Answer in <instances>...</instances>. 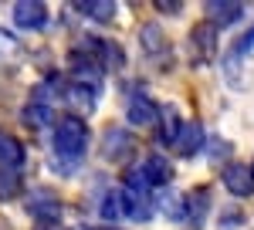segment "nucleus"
<instances>
[{
    "instance_id": "ddd939ff",
    "label": "nucleus",
    "mask_w": 254,
    "mask_h": 230,
    "mask_svg": "<svg viewBox=\"0 0 254 230\" xmlns=\"http://www.w3.org/2000/svg\"><path fill=\"white\" fill-rule=\"evenodd\" d=\"M102 220H109V224H116V220H126V200H122V190H109L102 196Z\"/></svg>"
},
{
    "instance_id": "4468645a",
    "label": "nucleus",
    "mask_w": 254,
    "mask_h": 230,
    "mask_svg": "<svg viewBox=\"0 0 254 230\" xmlns=\"http://www.w3.org/2000/svg\"><path fill=\"white\" fill-rule=\"evenodd\" d=\"M24 163V146L14 135H0V166L3 170H17Z\"/></svg>"
},
{
    "instance_id": "9b49d317",
    "label": "nucleus",
    "mask_w": 254,
    "mask_h": 230,
    "mask_svg": "<svg viewBox=\"0 0 254 230\" xmlns=\"http://www.w3.org/2000/svg\"><path fill=\"white\" fill-rule=\"evenodd\" d=\"M156 112H159V109H156V102H153L149 95H132V98H129V122L139 125V129L149 125V122L156 118Z\"/></svg>"
},
{
    "instance_id": "a211bd4d",
    "label": "nucleus",
    "mask_w": 254,
    "mask_h": 230,
    "mask_svg": "<svg viewBox=\"0 0 254 230\" xmlns=\"http://www.w3.org/2000/svg\"><path fill=\"white\" fill-rule=\"evenodd\" d=\"M163 213H166V220H187V200L180 193H166L163 196Z\"/></svg>"
},
{
    "instance_id": "1a4fd4ad",
    "label": "nucleus",
    "mask_w": 254,
    "mask_h": 230,
    "mask_svg": "<svg viewBox=\"0 0 254 230\" xmlns=\"http://www.w3.org/2000/svg\"><path fill=\"white\" fill-rule=\"evenodd\" d=\"M207 213H210V190L207 186H196L190 196H187V220L200 227L203 220H207Z\"/></svg>"
},
{
    "instance_id": "b1692460",
    "label": "nucleus",
    "mask_w": 254,
    "mask_h": 230,
    "mask_svg": "<svg viewBox=\"0 0 254 230\" xmlns=\"http://www.w3.org/2000/svg\"><path fill=\"white\" fill-rule=\"evenodd\" d=\"M156 7L163 10V14H180V10H183V7H180V0H159Z\"/></svg>"
},
{
    "instance_id": "6ab92c4d",
    "label": "nucleus",
    "mask_w": 254,
    "mask_h": 230,
    "mask_svg": "<svg viewBox=\"0 0 254 230\" xmlns=\"http://www.w3.org/2000/svg\"><path fill=\"white\" fill-rule=\"evenodd\" d=\"M17 55H20L17 38H14L10 31H0V64H3V61H14Z\"/></svg>"
},
{
    "instance_id": "423d86ee",
    "label": "nucleus",
    "mask_w": 254,
    "mask_h": 230,
    "mask_svg": "<svg viewBox=\"0 0 254 230\" xmlns=\"http://www.w3.org/2000/svg\"><path fill=\"white\" fill-rule=\"evenodd\" d=\"M241 14H244V7L237 0H210L207 3V20L214 24L217 31L227 27V24H234V20H241Z\"/></svg>"
},
{
    "instance_id": "7ed1b4c3",
    "label": "nucleus",
    "mask_w": 254,
    "mask_h": 230,
    "mask_svg": "<svg viewBox=\"0 0 254 230\" xmlns=\"http://www.w3.org/2000/svg\"><path fill=\"white\" fill-rule=\"evenodd\" d=\"M190 48H193V58L200 64H207V61L217 55V27L210 20L196 24L193 31H190Z\"/></svg>"
},
{
    "instance_id": "6e6552de",
    "label": "nucleus",
    "mask_w": 254,
    "mask_h": 230,
    "mask_svg": "<svg viewBox=\"0 0 254 230\" xmlns=\"http://www.w3.org/2000/svg\"><path fill=\"white\" fill-rule=\"evenodd\" d=\"M173 149L180 156H187V159L193 153H200V149H203V125H200V122H183V132H180Z\"/></svg>"
},
{
    "instance_id": "39448f33",
    "label": "nucleus",
    "mask_w": 254,
    "mask_h": 230,
    "mask_svg": "<svg viewBox=\"0 0 254 230\" xmlns=\"http://www.w3.org/2000/svg\"><path fill=\"white\" fill-rule=\"evenodd\" d=\"M139 172H142V179H146L149 186H166V183L173 179V166H170L159 153L146 156V159H142V166H139Z\"/></svg>"
},
{
    "instance_id": "dca6fc26",
    "label": "nucleus",
    "mask_w": 254,
    "mask_h": 230,
    "mask_svg": "<svg viewBox=\"0 0 254 230\" xmlns=\"http://www.w3.org/2000/svg\"><path fill=\"white\" fill-rule=\"evenodd\" d=\"M132 149V139L122 132V129H109L105 132V156H112V159H122V156Z\"/></svg>"
},
{
    "instance_id": "412c9836",
    "label": "nucleus",
    "mask_w": 254,
    "mask_h": 230,
    "mask_svg": "<svg viewBox=\"0 0 254 230\" xmlns=\"http://www.w3.org/2000/svg\"><path fill=\"white\" fill-rule=\"evenodd\" d=\"M17 193H20L17 170H3L0 172V196H17Z\"/></svg>"
},
{
    "instance_id": "0eeeda50",
    "label": "nucleus",
    "mask_w": 254,
    "mask_h": 230,
    "mask_svg": "<svg viewBox=\"0 0 254 230\" xmlns=\"http://www.w3.org/2000/svg\"><path fill=\"white\" fill-rule=\"evenodd\" d=\"M139 41H142V51L153 58V61H159V58L170 51V44H166V31H159V24H142Z\"/></svg>"
},
{
    "instance_id": "20e7f679",
    "label": "nucleus",
    "mask_w": 254,
    "mask_h": 230,
    "mask_svg": "<svg viewBox=\"0 0 254 230\" xmlns=\"http://www.w3.org/2000/svg\"><path fill=\"white\" fill-rule=\"evenodd\" d=\"M14 24L24 31H41L48 24V7L41 0H20L14 3Z\"/></svg>"
},
{
    "instance_id": "2eb2a0df",
    "label": "nucleus",
    "mask_w": 254,
    "mask_h": 230,
    "mask_svg": "<svg viewBox=\"0 0 254 230\" xmlns=\"http://www.w3.org/2000/svg\"><path fill=\"white\" fill-rule=\"evenodd\" d=\"M78 10L88 20H98V24H109V20L116 17V3L112 0H81Z\"/></svg>"
},
{
    "instance_id": "9d476101",
    "label": "nucleus",
    "mask_w": 254,
    "mask_h": 230,
    "mask_svg": "<svg viewBox=\"0 0 254 230\" xmlns=\"http://www.w3.org/2000/svg\"><path fill=\"white\" fill-rule=\"evenodd\" d=\"M64 98L78 109V112H95V102H98V92L95 88H88V85H78V81H71V85H64Z\"/></svg>"
},
{
    "instance_id": "f3484780",
    "label": "nucleus",
    "mask_w": 254,
    "mask_h": 230,
    "mask_svg": "<svg viewBox=\"0 0 254 230\" xmlns=\"http://www.w3.org/2000/svg\"><path fill=\"white\" fill-rule=\"evenodd\" d=\"M180 132H183V122H180L176 109H166V112H163V129H159V139H163V142H170V146H176Z\"/></svg>"
},
{
    "instance_id": "4be33fe9",
    "label": "nucleus",
    "mask_w": 254,
    "mask_h": 230,
    "mask_svg": "<svg viewBox=\"0 0 254 230\" xmlns=\"http://www.w3.org/2000/svg\"><path fill=\"white\" fill-rule=\"evenodd\" d=\"M251 48H254V27H251V31H248L241 41H237L234 48H231V55H244V51H251Z\"/></svg>"
},
{
    "instance_id": "f257e3e1",
    "label": "nucleus",
    "mask_w": 254,
    "mask_h": 230,
    "mask_svg": "<svg viewBox=\"0 0 254 230\" xmlns=\"http://www.w3.org/2000/svg\"><path fill=\"white\" fill-rule=\"evenodd\" d=\"M88 149V125L78 115H64L55 125V153L64 159H78Z\"/></svg>"
},
{
    "instance_id": "5701e85b",
    "label": "nucleus",
    "mask_w": 254,
    "mask_h": 230,
    "mask_svg": "<svg viewBox=\"0 0 254 230\" xmlns=\"http://www.w3.org/2000/svg\"><path fill=\"white\" fill-rule=\"evenodd\" d=\"M224 217H227V220H224L220 227H241V220H244V213H241V210H227Z\"/></svg>"
},
{
    "instance_id": "aec40b11",
    "label": "nucleus",
    "mask_w": 254,
    "mask_h": 230,
    "mask_svg": "<svg viewBox=\"0 0 254 230\" xmlns=\"http://www.w3.org/2000/svg\"><path fill=\"white\" fill-rule=\"evenodd\" d=\"M98 48H102V61H105V64H112V68H122V64H126V58H122V48H119V44H112V41H98Z\"/></svg>"
},
{
    "instance_id": "f8f14e48",
    "label": "nucleus",
    "mask_w": 254,
    "mask_h": 230,
    "mask_svg": "<svg viewBox=\"0 0 254 230\" xmlns=\"http://www.w3.org/2000/svg\"><path fill=\"white\" fill-rule=\"evenodd\" d=\"M122 200H126V220H139V224H146L149 220V200H146V193L139 190H122Z\"/></svg>"
},
{
    "instance_id": "f03ea898",
    "label": "nucleus",
    "mask_w": 254,
    "mask_h": 230,
    "mask_svg": "<svg viewBox=\"0 0 254 230\" xmlns=\"http://www.w3.org/2000/svg\"><path fill=\"white\" fill-rule=\"evenodd\" d=\"M220 179H224L227 193H234V196H251L254 193V166H248V163H227Z\"/></svg>"
}]
</instances>
